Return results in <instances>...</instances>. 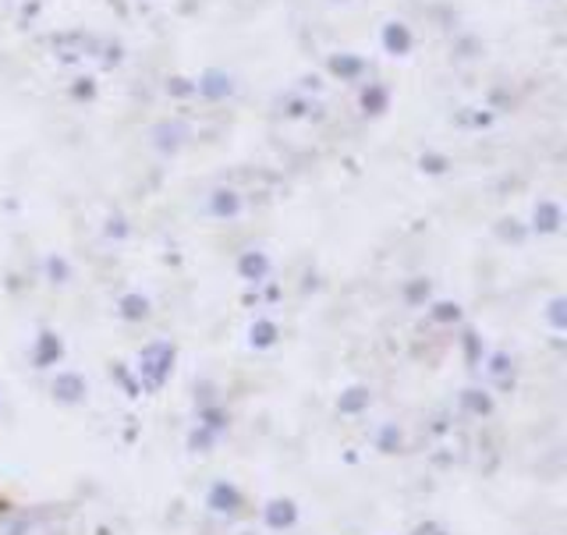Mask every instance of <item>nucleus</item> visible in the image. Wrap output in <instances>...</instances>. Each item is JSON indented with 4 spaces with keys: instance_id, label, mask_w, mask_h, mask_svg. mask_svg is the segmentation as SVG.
<instances>
[{
    "instance_id": "nucleus-1",
    "label": "nucleus",
    "mask_w": 567,
    "mask_h": 535,
    "mask_svg": "<svg viewBox=\"0 0 567 535\" xmlns=\"http://www.w3.org/2000/svg\"><path fill=\"white\" fill-rule=\"evenodd\" d=\"M266 518H270V525H291L295 522V507L291 504H274Z\"/></svg>"
},
{
    "instance_id": "nucleus-2",
    "label": "nucleus",
    "mask_w": 567,
    "mask_h": 535,
    "mask_svg": "<svg viewBox=\"0 0 567 535\" xmlns=\"http://www.w3.org/2000/svg\"><path fill=\"white\" fill-rule=\"evenodd\" d=\"M58 394H61L64 401H75V398H79V380H75V377H64V380L58 383Z\"/></svg>"
},
{
    "instance_id": "nucleus-3",
    "label": "nucleus",
    "mask_w": 567,
    "mask_h": 535,
    "mask_svg": "<svg viewBox=\"0 0 567 535\" xmlns=\"http://www.w3.org/2000/svg\"><path fill=\"white\" fill-rule=\"evenodd\" d=\"M252 337H256V344H262V348H266V344H270V341H274V327H266V323H259V327L252 330Z\"/></svg>"
},
{
    "instance_id": "nucleus-4",
    "label": "nucleus",
    "mask_w": 567,
    "mask_h": 535,
    "mask_svg": "<svg viewBox=\"0 0 567 535\" xmlns=\"http://www.w3.org/2000/svg\"><path fill=\"white\" fill-rule=\"evenodd\" d=\"M213 501H217V504H224V501H227V507H230V504H238V496L230 493V490H224V486H220L217 493H213Z\"/></svg>"
},
{
    "instance_id": "nucleus-5",
    "label": "nucleus",
    "mask_w": 567,
    "mask_h": 535,
    "mask_svg": "<svg viewBox=\"0 0 567 535\" xmlns=\"http://www.w3.org/2000/svg\"><path fill=\"white\" fill-rule=\"evenodd\" d=\"M351 401H344V408H348V412H354V408H362V394H359V390H354V394H348Z\"/></svg>"
}]
</instances>
